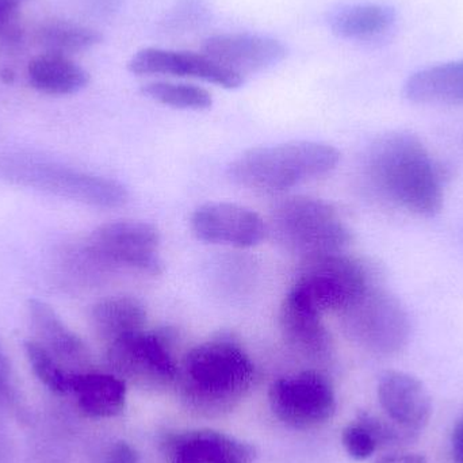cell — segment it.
I'll use <instances>...</instances> for the list:
<instances>
[{
    "label": "cell",
    "mask_w": 463,
    "mask_h": 463,
    "mask_svg": "<svg viewBox=\"0 0 463 463\" xmlns=\"http://www.w3.org/2000/svg\"><path fill=\"white\" fill-rule=\"evenodd\" d=\"M367 173L374 186L402 208L423 217L442 211L445 168L413 133L392 132L378 138L367 156Z\"/></svg>",
    "instance_id": "obj_1"
},
{
    "label": "cell",
    "mask_w": 463,
    "mask_h": 463,
    "mask_svg": "<svg viewBox=\"0 0 463 463\" xmlns=\"http://www.w3.org/2000/svg\"><path fill=\"white\" fill-rule=\"evenodd\" d=\"M255 367L244 348L228 335L195 345L179 364V389L198 412L222 413L239 404L250 391Z\"/></svg>",
    "instance_id": "obj_2"
},
{
    "label": "cell",
    "mask_w": 463,
    "mask_h": 463,
    "mask_svg": "<svg viewBox=\"0 0 463 463\" xmlns=\"http://www.w3.org/2000/svg\"><path fill=\"white\" fill-rule=\"evenodd\" d=\"M339 162L340 152L329 144L290 141L248 149L232 163L230 175L240 186L279 193L326 175Z\"/></svg>",
    "instance_id": "obj_3"
},
{
    "label": "cell",
    "mask_w": 463,
    "mask_h": 463,
    "mask_svg": "<svg viewBox=\"0 0 463 463\" xmlns=\"http://www.w3.org/2000/svg\"><path fill=\"white\" fill-rule=\"evenodd\" d=\"M0 178L57 197L100 209H116L129 200L127 187L114 179L84 173L57 160L11 152L0 156Z\"/></svg>",
    "instance_id": "obj_4"
},
{
    "label": "cell",
    "mask_w": 463,
    "mask_h": 463,
    "mask_svg": "<svg viewBox=\"0 0 463 463\" xmlns=\"http://www.w3.org/2000/svg\"><path fill=\"white\" fill-rule=\"evenodd\" d=\"M271 224L278 241L302 259L343 252L353 240L336 209L318 198L282 201L272 212Z\"/></svg>",
    "instance_id": "obj_5"
},
{
    "label": "cell",
    "mask_w": 463,
    "mask_h": 463,
    "mask_svg": "<svg viewBox=\"0 0 463 463\" xmlns=\"http://www.w3.org/2000/svg\"><path fill=\"white\" fill-rule=\"evenodd\" d=\"M340 316L348 339L375 355H396L410 342L407 307L380 286L370 285Z\"/></svg>",
    "instance_id": "obj_6"
},
{
    "label": "cell",
    "mask_w": 463,
    "mask_h": 463,
    "mask_svg": "<svg viewBox=\"0 0 463 463\" xmlns=\"http://www.w3.org/2000/svg\"><path fill=\"white\" fill-rule=\"evenodd\" d=\"M370 283L366 267L358 259L345 253H328L304 259L301 271L294 283L307 302L321 313H342L350 307Z\"/></svg>",
    "instance_id": "obj_7"
},
{
    "label": "cell",
    "mask_w": 463,
    "mask_h": 463,
    "mask_svg": "<svg viewBox=\"0 0 463 463\" xmlns=\"http://www.w3.org/2000/svg\"><path fill=\"white\" fill-rule=\"evenodd\" d=\"M176 335L173 329L144 331L108 345L109 366L117 377L146 386L173 383L179 364L174 356Z\"/></svg>",
    "instance_id": "obj_8"
},
{
    "label": "cell",
    "mask_w": 463,
    "mask_h": 463,
    "mask_svg": "<svg viewBox=\"0 0 463 463\" xmlns=\"http://www.w3.org/2000/svg\"><path fill=\"white\" fill-rule=\"evenodd\" d=\"M87 242L90 259L103 266L127 267L152 275L163 271L160 233L149 222H108L92 232Z\"/></svg>",
    "instance_id": "obj_9"
},
{
    "label": "cell",
    "mask_w": 463,
    "mask_h": 463,
    "mask_svg": "<svg viewBox=\"0 0 463 463\" xmlns=\"http://www.w3.org/2000/svg\"><path fill=\"white\" fill-rule=\"evenodd\" d=\"M269 405L282 423L310 430L331 420L336 397L328 378L315 370L279 378L269 388Z\"/></svg>",
    "instance_id": "obj_10"
},
{
    "label": "cell",
    "mask_w": 463,
    "mask_h": 463,
    "mask_svg": "<svg viewBox=\"0 0 463 463\" xmlns=\"http://www.w3.org/2000/svg\"><path fill=\"white\" fill-rule=\"evenodd\" d=\"M190 228L201 241L236 248L255 247L267 233L256 212L231 203H209L195 209Z\"/></svg>",
    "instance_id": "obj_11"
},
{
    "label": "cell",
    "mask_w": 463,
    "mask_h": 463,
    "mask_svg": "<svg viewBox=\"0 0 463 463\" xmlns=\"http://www.w3.org/2000/svg\"><path fill=\"white\" fill-rule=\"evenodd\" d=\"M128 68L138 76L170 75L200 79L228 90L239 89L244 83V76L228 70L206 54L193 52L141 49L132 57Z\"/></svg>",
    "instance_id": "obj_12"
},
{
    "label": "cell",
    "mask_w": 463,
    "mask_h": 463,
    "mask_svg": "<svg viewBox=\"0 0 463 463\" xmlns=\"http://www.w3.org/2000/svg\"><path fill=\"white\" fill-rule=\"evenodd\" d=\"M279 328L291 350L310 361H326L332 351V337L323 313L290 288L279 309Z\"/></svg>",
    "instance_id": "obj_13"
},
{
    "label": "cell",
    "mask_w": 463,
    "mask_h": 463,
    "mask_svg": "<svg viewBox=\"0 0 463 463\" xmlns=\"http://www.w3.org/2000/svg\"><path fill=\"white\" fill-rule=\"evenodd\" d=\"M378 402L391 420L420 434L432 415V402L424 383L415 375L397 370L383 373L378 380Z\"/></svg>",
    "instance_id": "obj_14"
},
{
    "label": "cell",
    "mask_w": 463,
    "mask_h": 463,
    "mask_svg": "<svg viewBox=\"0 0 463 463\" xmlns=\"http://www.w3.org/2000/svg\"><path fill=\"white\" fill-rule=\"evenodd\" d=\"M203 54L239 75L274 67L286 57V48L275 38L258 34H219L203 43Z\"/></svg>",
    "instance_id": "obj_15"
},
{
    "label": "cell",
    "mask_w": 463,
    "mask_h": 463,
    "mask_svg": "<svg viewBox=\"0 0 463 463\" xmlns=\"http://www.w3.org/2000/svg\"><path fill=\"white\" fill-rule=\"evenodd\" d=\"M165 446L171 463H250L255 458L252 446L212 430L174 435Z\"/></svg>",
    "instance_id": "obj_16"
},
{
    "label": "cell",
    "mask_w": 463,
    "mask_h": 463,
    "mask_svg": "<svg viewBox=\"0 0 463 463\" xmlns=\"http://www.w3.org/2000/svg\"><path fill=\"white\" fill-rule=\"evenodd\" d=\"M27 312L37 336L35 342L43 345L62 367L72 373H81L78 369L89 362V350L83 340L65 326L56 310L45 301L30 299Z\"/></svg>",
    "instance_id": "obj_17"
},
{
    "label": "cell",
    "mask_w": 463,
    "mask_h": 463,
    "mask_svg": "<svg viewBox=\"0 0 463 463\" xmlns=\"http://www.w3.org/2000/svg\"><path fill=\"white\" fill-rule=\"evenodd\" d=\"M404 95L411 102L421 105H461L463 59L412 73L405 81Z\"/></svg>",
    "instance_id": "obj_18"
},
{
    "label": "cell",
    "mask_w": 463,
    "mask_h": 463,
    "mask_svg": "<svg viewBox=\"0 0 463 463\" xmlns=\"http://www.w3.org/2000/svg\"><path fill=\"white\" fill-rule=\"evenodd\" d=\"M71 393L90 418H113L122 412L127 402L125 381L102 373H76Z\"/></svg>",
    "instance_id": "obj_19"
},
{
    "label": "cell",
    "mask_w": 463,
    "mask_h": 463,
    "mask_svg": "<svg viewBox=\"0 0 463 463\" xmlns=\"http://www.w3.org/2000/svg\"><path fill=\"white\" fill-rule=\"evenodd\" d=\"M92 326L106 345L144 331L146 310L135 297H109L98 302L91 312Z\"/></svg>",
    "instance_id": "obj_20"
},
{
    "label": "cell",
    "mask_w": 463,
    "mask_h": 463,
    "mask_svg": "<svg viewBox=\"0 0 463 463\" xmlns=\"http://www.w3.org/2000/svg\"><path fill=\"white\" fill-rule=\"evenodd\" d=\"M30 84L48 95H72L86 89L90 75L68 56L43 53L30 61L27 68Z\"/></svg>",
    "instance_id": "obj_21"
},
{
    "label": "cell",
    "mask_w": 463,
    "mask_h": 463,
    "mask_svg": "<svg viewBox=\"0 0 463 463\" xmlns=\"http://www.w3.org/2000/svg\"><path fill=\"white\" fill-rule=\"evenodd\" d=\"M396 10L378 3H361L340 8L331 18V29L345 40L366 41L380 37L396 24Z\"/></svg>",
    "instance_id": "obj_22"
},
{
    "label": "cell",
    "mask_w": 463,
    "mask_h": 463,
    "mask_svg": "<svg viewBox=\"0 0 463 463\" xmlns=\"http://www.w3.org/2000/svg\"><path fill=\"white\" fill-rule=\"evenodd\" d=\"M37 41L46 53L68 54L89 51L102 41V35L91 27L64 19H53L41 24Z\"/></svg>",
    "instance_id": "obj_23"
},
{
    "label": "cell",
    "mask_w": 463,
    "mask_h": 463,
    "mask_svg": "<svg viewBox=\"0 0 463 463\" xmlns=\"http://www.w3.org/2000/svg\"><path fill=\"white\" fill-rule=\"evenodd\" d=\"M141 91L155 102L182 110H206L213 105L211 92L194 84L151 81L144 84Z\"/></svg>",
    "instance_id": "obj_24"
},
{
    "label": "cell",
    "mask_w": 463,
    "mask_h": 463,
    "mask_svg": "<svg viewBox=\"0 0 463 463\" xmlns=\"http://www.w3.org/2000/svg\"><path fill=\"white\" fill-rule=\"evenodd\" d=\"M27 361L35 377L54 393L67 394L72 391L73 377L76 373L62 367L43 345L35 340H27L24 345Z\"/></svg>",
    "instance_id": "obj_25"
},
{
    "label": "cell",
    "mask_w": 463,
    "mask_h": 463,
    "mask_svg": "<svg viewBox=\"0 0 463 463\" xmlns=\"http://www.w3.org/2000/svg\"><path fill=\"white\" fill-rule=\"evenodd\" d=\"M358 421L370 432L378 449H397L411 445L419 434L394 423L391 419H381L370 413H361Z\"/></svg>",
    "instance_id": "obj_26"
},
{
    "label": "cell",
    "mask_w": 463,
    "mask_h": 463,
    "mask_svg": "<svg viewBox=\"0 0 463 463\" xmlns=\"http://www.w3.org/2000/svg\"><path fill=\"white\" fill-rule=\"evenodd\" d=\"M342 442L348 456L358 461L370 458L378 450L372 435L358 420L345 427Z\"/></svg>",
    "instance_id": "obj_27"
},
{
    "label": "cell",
    "mask_w": 463,
    "mask_h": 463,
    "mask_svg": "<svg viewBox=\"0 0 463 463\" xmlns=\"http://www.w3.org/2000/svg\"><path fill=\"white\" fill-rule=\"evenodd\" d=\"M13 369L10 359L0 343V397H8L13 392Z\"/></svg>",
    "instance_id": "obj_28"
},
{
    "label": "cell",
    "mask_w": 463,
    "mask_h": 463,
    "mask_svg": "<svg viewBox=\"0 0 463 463\" xmlns=\"http://www.w3.org/2000/svg\"><path fill=\"white\" fill-rule=\"evenodd\" d=\"M108 463H141V461L132 446L125 442H118L111 448Z\"/></svg>",
    "instance_id": "obj_29"
},
{
    "label": "cell",
    "mask_w": 463,
    "mask_h": 463,
    "mask_svg": "<svg viewBox=\"0 0 463 463\" xmlns=\"http://www.w3.org/2000/svg\"><path fill=\"white\" fill-rule=\"evenodd\" d=\"M451 450L456 463H463V412L451 435Z\"/></svg>",
    "instance_id": "obj_30"
},
{
    "label": "cell",
    "mask_w": 463,
    "mask_h": 463,
    "mask_svg": "<svg viewBox=\"0 0 463 463\" xmlns=\"http://www.w3.org/2000/svg\"><path fill=\"white\" fill-rule=\"evenodd\" d=\"M374 463H429L420 454L391 453L381 457Z\"/></svg>",
    "instance_id": "obj_31"
},
{
    "label": "cell",
    "mask_w": 463,
    "mask_h": 463,
    "mask_svg": "<svg viewBox=\"0 0 463 463\" xmlns=\"http://www.w3.org/2000/svg\"><path fill=\"white\" fill-rule=\"evenodd\" d=\"M15 15L16 14L10 13V11L0 7V34H2V33L5 32V29H7L11 24H14Z\"/></svg>",
    "instance_id": "obj_32"
},
{
    "label": "cell",
    "mask_w": 463,
    "mask_h": 463,
    "mask_svg": "<svg viewBox=\"0 0 463 463\" xmlns=\"http://www.w3.org/2000/svg\"><path fill=\"white\" fill-rule=\"evenodd\" d=\"M89 5L94 11H106L111 10L116 5L117 0H87Z\"/></svg>",
    "instance_id": "obj_33"
},
{
    "label": "cell",
    "mask_w": 463,
    "mask_h": 463,
    "mask_svg": "<svg viewBox=\"0 0 463 463\" xmlns=\"http://www.w3.org/2000/svg\"><path fill=\"white\" fill-rule=\"evenodd\" d=\"M26 2L27 0H0V7L10 11V13L16 14L18 8Z\"/></svg>",
    "instance_id": "obj_34"
}]
</instances>
